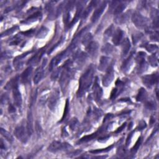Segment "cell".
I'll use <instances>...</instances> for the list:
<instances>
[{"label": "cell", "instance_id": "41", "mask_svg": "<svg viewBox=\"0 0 159 159\" xmlns=\"http://www.w3.org/2000/svg\"><path fill=\"white\" fill-rule=\"evenodd\" d=\"M68 112H69V102H68V99H67V101H66V103H65V108H64V112H63V116L62 118V119L60 121V123H61V122H62L63 121L65 120V119L66 118Z\"/></svg>", "mask_w": 159, "mask_h": 159}, {"label": "cell", "instance_id": "31", "mask_svg": "<svg viewBox=\"0 0 159 159\" xmlns=\"http://www.w3.org/2000/svg\"><path fill=\"white\" fill-rule=\"evenodd\" d=\"M113 50H114V47L110 44H105L102 48V52L103 53V54H106V55L111 54V53L113 52Z\"/></svg>", "mask_w": 159, "mask_h": 159}, {"label": "cell", "instance_id": "33", "mask_svg": "<svg viewBox=\"0 0 159 159\" xmlns=\"http://www.w3.org/2000/svg\"><path fill=\"white\" fill-rule=\"evenodd\" d=\"M113 32H114V26L113 25H111L105 31L104 33V39H105V40H108L109 38H111V36H112Z\"/></svg>", "mask_w": 159, "mask_h": 159}, {"label": "cell", "instance_id": "34", "mask_svg": "<svg viewBox=\"0 0 159 159\" xmlns=\"http://www.w3.org/2000/svg\"><path fill=\"white\" fill-rule=\"evenodd\" d=\"M126 8V4L125 3H120L118 4V6L116 7V8L114 9V14L116 16L120 15L123 12V11Z\"/></svg>", "mask_w": 159, "mask_h": 159}, {"label": "cell", "instance_id": "8", "mask_svg": "<svg viewBox=\"0 0 159 159\" xmlns=\"http://www.w3.org/2000/svg\"><path fill=\"white\" fill-rule=\"evenodd\" d=\"M106 72V75H104L103 78L102 83L104 87H107L111 83V82L113 81V79L114 77L113 66L112 65L110 66L108 68V69Z\"/></svg>", "mask_w": 159, "mask_h": 159}, {"label": "cell", "instance_id": "6", "mask_svg": "<svg viewBox=\"0 0 159 159\" xmlns=\"http://www.w3.org/2000/svg\"><path fill=\"white\" fill-rule=\"evenodd\" d=\"M158 73H153L152 74V75H146L143 77L142 82L147 87L150 88L158 82Z\"/></svg>", "mask_w": 159, "mask_h": 159}, {"label": "cell", "instance_id": "48", "mask_svg": "<svg viewBox=\"0 0 159 159\" xmlns=\"http://www.w3.org/2000/svg\"><path fill=\"white\" fill-rule=\"evenodd\" d=\"M146 126H147V125H146V122H145L144 121L142 120V121H141L139 122V123L138 129H139V131H142V130L144 129V128H146Z\"/></svg>", "mask_w": 159, "mask_h": 159}, {"label": "cell", "instance_id": "54", "mask_svg": "<svg viewBox=\"0 0 159 159\" xmlns=\"http://www.w3.org/2000/svg\"><path fill=\"white\" fill-rule=\"evenodd\" d=\"M150 39L152 40H155L156 41L158 40V33L157 32L156 33H154L153 34H152V35L150 36Z\"/></svg>", "mask_w": 159, "mask_h": 159}, {"label": "cell", "instance_id": "38", "mask_svg": "<svg viewBox=\"0 0 159 159\" xmlns=\"http://www.w3.org/2000/svg\"><path fill=\"white\" fill-rule=\"evenodd\" d=\"M19 29V27L18 26H14V27L11 28V29H9L6 31H4L3 33H1V38H3V37H4V36H7V35H11V34H12L13 33H14V32L18 30Z\"/></svg>", "mask_w": 159, "mask_h": 159}, {"label": "cell", "instance_id": "30", "mask_svg": "<svg viewBox=\"0 0 159 159\" xmlns=\"http://www.w3.org/2000/svg\"><path fill=\"white\" fill-rule=\"evenodd\" d=\"M99 131L95 132V133H93L92 134H90V135H88V136H84L83 137H82V138L79 141V142L80 143H82V142H88L89 141H92L93 140V139H94L95 137H97V136L98 135V134L99 133Z\"/></svg>", "mask_w": 159, "mask_h": 159}, {"label": "cell", "instance_id": "35", "mask_svg": "<svg viewBox=\"0 0 159 159\" xmlns=\"http://www.w3.org/2000/svg\"><path fill=\"white\" fill-rule=\"evenodd\" d=\"M92 39H93V36L92 35V34L90 33H88L87 34H85V35L84 36V38L82 40V44L85 45L86 47H87L88 45V44L92 41Z\"/></svg>", "mask_w": 159, "mask_h": 159}, {"label": "cell", "instance_id": "4", "mask_svg": "<svg viewBox=\"0 0 159 159\" xmlns=\"http://www.w3.org/2000/svg\"><path fill=\"white\" fill-rule=\"evenodd\" d=\"M14 135L16 137V138L20 141L21 142L26 144L28 141L29 134L28 132V130L26 129L23 126H18L14 130Z\"/></svg>", "mask_w": 159, "mask_h": 159}, {"label": "cell", "instance_id": "1", "mask_svg": "<svg viewBox=\"0 0 159 159\" xmlns=\"http://www.w3.org/2000/svg\"><path fill=\"white\" fill-rule=\"evenodd\" d=\"M94 73V68L92 65L82 75L79 81V88L77 92V97L78 98L82 97L88 91L93 82Z\"/></svg>", "mask_w": 159, "mask_h": 159}, {"label": "cell", "instance_id": "51", "mask_svg": "<svg viewBox=\"0 0 159 159\" xmlns=\"http://www.w3.org/2000/svg\"><path fill=\"white\" fill-rule=\"evenodd\" d=\"M34 33V30L31 29V30H29L28 31H26V32H23V33H21V34H24V35H26V36H30V35H33Z\"/></svg>", "mask_w": 159, "mask_h": 159}, {"label": "cell", "instance_id": "57", "mask_svg": "<svg viewBox=\"0 0 159 159\" xmlns=\"http://www.w3.org/2000/svg\"><path fill=\"white\" fill-rule=\"evenodd\" d=\"M0 146H1V149L2 150H5V146L4 145V142L2 139H1V144H0Z\"/></svg>", "mask_w": 159, "mask_h": 159}, {"label": "cell", "instance_id": "2", "mask_svg": "<svg viewBox=\"0 0 159 159\" xmlns=\"http://www.w3.org/2000/svg\"><path fill=\"white\" fill-rule=\"evenodd\" d=\"M132 21L134 25L139 29H145L148 27L149 24L148 19L137 12L132 14Z\"/></svg>", "mask_w": 159, "mask_h": 159}, {"label": "cell", "instance_id": "44", "mask_svg": "<svg viewBox=\"0 0 159 159\" xmlns=\"http://www.w3.org/2000/svg\"><path fill=\"white\" fill-rule=\"evenodd\" d=\"M142 35H143L141 33H137L132 35V40H133V43L136 44L137 42L141 39Z\"/></svg>", "mask_w": 159, "mask_h": 159}, {"label": "cell", "instance_id": "9", "mask_svg": "<svg viewBox=\"0 0 159 159\" xmlns=\"http://www.w3.org/2000/svg\"><path fill=\"white\" fill-rule=\"evenodd\" d=\"M47 63V60H44L43 63L40 67H39L38 69L36 70L35 75L34 77V84H38L41 80L43 78L44 75V67Z\"/></svg>", "mask_w": 159, "mask_h": 159}, {"label": "cell", "instance_id": "13", "mask_svg": "<svg viewBox=\"0 0 159 159\" xmlns=\"http://www.w3.org/2000/svg\"><path fill=\"white\" fill-rule=\"evenodd\" d=\"M68 54L65 50V51L62 52V53H60V54H58L55 57H54V59H52V60L51 61V63L50 64V67H49L50 70H52L55 66H57L58 64H59V63L60 62V61L63 59V58L65 57V56Z\"/></svg>", "mask_w": 159, "mask_h": 159}, {"label": "cell", "instance_id": "23", "mask_svg": "<svg viewBox=\"0 0 159 159\" xmlns=\"http://www.w3.org/2000/svg\"><path fill=\"white\" fill-rule=\"evenodd\" d=\"M42 17V14L40 12L38 11L35 12L34 13H33V14L30 15V16L28 17L27 19H26L24 22L22 23H33L34 21H38L39 19H40Z\"/></svg>", "mask_w": 159, "mask_h": 159}, {"label": "cell", "instance_id": "16", "mask_svg": "<svg viewBox=\"0 0 159 159\" xmlns=\"http://www.w3.org/2000/svg\"><path fill=\"white\" fill-rule=\"evenodd\" d=\"M33 73V67H29L28 68L22 73L21 75V81L23 83H28L31 77V75Z\"/></svg>", "mask_w": 159, "mask_h": 159}, {"label": "cell", "instance_id": "39", "mask_svg": "<svg viewBox=\"0 0 159 159\" xmlns=\"http://www.w3.org/2000/svg\"><path fill=\"white\" fill-rule=\"evenodd\" d=\"M142 137H140L138 139V140L136 141V144L131 149V152L132 153H136V152L138 150V149H139V147H140V146H141V145L142 144Z\"/></svg>", "mask_w": 159, "mask_h": 159}, {"label": "cell", "instance_id": "29", "mask_svg": "<svg viewBox=\"0 0 159 159\" xmlns=\"http://www.w3.org/2000/svg\"><path fill=\"white\" fill-rule=\"evenodd\" d=\"M152 18L153 19V24L155 28H158V11L156 9H153L151 12Z\"/></svg>", "mask_w": 159, "mask_h": 159}, {"label": "cell", "instance_id": "12", "mask_svg": "<svg viewBox=\"0 0 159 159\" xmlns=\"http://www.w3.org/2000/svg\"><path fill=\"white\" fill-rule=\"evenodd\" d=\"M106 7V2L105 1L103 2L96 10L94 11V12L93 13L92 17V23H94L97 22L98 19L101 17V16L103 14Z\"/></svg>", "mask_w": 159, "mask_h": 159}, {"label": "cell", "instance_id": "17", "mask_svg": "<svg viewBox=\"0 0 159 159\" xmlns=\"http://www.w3.org/2000/svg\"><path fill=\"white\" fill-rule=\"evenodd\" d=\"M123 34L124 33L123 31H122L121 29L118 28L114 32V33L113 36V39L112 41L113 44L115 45H118L122 40V39L123 38Z\"/></svg>", "mask_w": 159, "mask_h": 159}, {"label": "cell", "instance_id": "56", "mask_svg": "<svg viewBox=\"0 0 159 159\" xmlns=\"http://www.w3.org/2000/svg\"><path fill=\"white\" fill-rule=\"evenodd\" d=\"M113 117V115L112 114H108L106 116V117L104 118V123H105L106 121H107L108 120L110 119L111 118H112Z\"/></svg>", "mask_w": 159, "mask_h": 159}, {"label": "cell", "instance_id": "24", "mask_svg": "<svg viewBox=\"0 0 159 159\" xmlns=\"http://www.w3.org/2000/svg\"><path fill=\"white\" fill-rule=\"evenodd\" d=\"M147 93L146 92V90L144 88H141L139 90L138 94L137 95L136 97V100L137 102H142L145 101L147 98Z\"/></svg>", "mask_w": 159, "mask_h": 159}, {"label": "cell", "instance_id": "49", "mask_svg": "<svg viewBox=\"0 0 159 159\" xmlns=\"http://www.w3.org/2000/svg\"><path fill=\"white\" fill-rule=\"evenodd\" d=\"M11 57V53L8 51H6L1 54V59L3 60V59H8V58H10Z\"/></svg>", "mask_w": 159, "mask_h": 159}, {"label": "cell", "instance_id": "58", "mask_svg": "<svg viewBox=\"0 0 159 159\" xmlns=\"http://www.w3.org/2000/svg\"><path fill=\"white\" fill-rule=\"evenodd\" d=\"M155 121V120L154 117H153V116H151L150 120V125H152L153 124H154Z\"/></svg>", "mask_w": 159, "mask_h": 159}, {"label": "cell", "instance_id": "37", "mask_svg": "<svg viewBox=\"0 0 159 159\" xmlns=\"http://www.w3.org/2000/svg\"><path fill=\"white\" fill-rule=\"evenodd\" d=\"M113 145H111L106 148H104V149H97V150H90L89 153H93V154H98L99 153H103V152H108L109 150H111V149H113Z\"/></svg>", "mask_w": 159, "mask_h": 159}, {"label": "cell", "instance_id": "50", "mask_svg": "<svg viewBox=\"0 0 159 159\" xmlns=\"http://www.w3.org/2000/svg\"><path fill=\"white\" fill-rule=\"evenodd\" d=\"M134 133V131H133L132 132H131V133L128 135V137H127V139H126V146H128L129 145V144L131 143V138L132 136H133V134Z\"/></svg>", "mask_w": 159, "mask_h": 159}, {"label": "cell", "instance_id": "43", "mask_svg": "<svg viewBox=\"0 0 159 159\" xmlns=\"http://www.w3.org/2000/svg\"><path fill=\"white\" fill-rule=\"evenodd\" d=\"M145 48L150 52H155L158 50V46L156 45L149 44L145 46Z\"/></svg>", "mask_w": 159, "mask_h": 159}, {"label": "cell", "instance_id": "45", "mask_svg": "<svg viewBox=\"0 0 159 159\" xmlns=\"http://www.w3.org/2000/svg\"><path fill=\"white\" fill-rule=\"evenodd\" d=\"M60 68H58L57 69H56L54 72L52 73V76H51V79L52 80H55L59 77V75L60 74Z\"/></svg>", "mask_w": 159, "mask_h": 159}, {"label": "cell", "instance_id": "53", "mask_svg": "<svg viewBox=\"0 0 159 159\" xmlns=\"http://www.w3.org/2000/svg\"><path fill=\"white\" fill-rule=\"evenodd\" d=\"M126 126V123H124L123 125H122V126L120 127V128H119L117 130H116V131H115V133H119V132H121L123 131V129L125 128Z\"/></svg>", "mask_w": 159, "mask_h": 159}, {"label": "cell", "instance_id": "26", "mask_svg": "<svg viewBox=\"0 0 159 159\" xmlns=\"http://www.w3.org/2000/svg\"><path fill=\"white\" fill-rule=\"evenodd\" d=\"M132 57H133V54L131 53L130 55L128 57V59H127L123 63V65H122L121 69L123 70V72H126L129 70V68H130V66L132 63Z\"/></svg>", "mask_w": 159, "mask_h": 159}, {"label": "cell", "instance_id": "11", "mask_svg": "<svg viewBox=\"0 0 159 159\" xmlns=\"http://www.w3.org/2000/svg\"><path fill=\"white\" fill-rule=\"evenodd\" d=\"M93 94L94 98L97 102H99L103 96V90L99 84L98 77L96 78L93 86Z\"/></svg>", "mask_w": 159, "mask_h": 159}, {"label": "cell", "instance_id": "19", "mask_svg": "<svg viewBox=\"0 0 159 159\" xmlns=\"http://www.w3.org/2000/svg\"><path fill=\"white\" fill-rule=\"evenodd\" d=\"M44 52V49H39V50L36 53L35 55L34 56H33V57L31 58V59L29 60L28 63L29 64H35V63H38L40 59H41L42 56L43 55Z\"/></svg>", "mask_w": 159, "mask_h": 159}, {"label": "cell", "instance_id": "36", "mask_svg": "<svg viewBox=\"0 0 159 159\" xmlns=\"http://www.w3.org/2000/svg\"><path fill=\"white\" fill-rule=\"evenodd\" d=\"M47 33H48V29L45 27H42L38 31V34H37V38L39 39L44 38L46 36Z\"/></svg>", "mask_w": 159, "mask_h": 159}, {"label": "cell", "instance_id": "52", "mask_svg": "<svg viewBox=\"0 0 159 159\" xmlns=\"http://www.w3.org/2000/svg\"><path fill=\"white\" fill-rule=\"evenodd\" d=\"M8 111H9V113H15L16 112V108L14 107V106H13L11 104H10L9 106V108H8Z\"/></svg>", "mask_w": 159, "mask_h": 159}, {"label": "cell", "instance_id": "25", "mask_svg": "<svg viewBox=\"0 0 159 159\" xmlns=\"http://www.w3.org/2000/svg\"><path fill=\"white\" fill-rule=\"evenodd\" d=\"M97 3H98V1H92L91 3H90V4L88 5V6L86 8L85 10H84L83 14H82V19H85L88 16L90 13H91L92 10L93 9V7L97 4Z\"/></svg>", "mask_w": 159, "mask_h": 159}, {"label": "cell", "instance_id": "32", "mask_svg": "<svg viewBox=\"0 0 159 159\" xmlns=\"http://www.w3.org/2000/svg\"><path fill=\"white\" fill-rule=\"evenodd\" d=\"M0 131H1V135L4 137L5 139H6L8 141L10 142H12L13 141H14V139H13V137L12 136V135L9 132H8L7 131H6L5 129H3V128H1V129H0Z\"/></svg>", "mask_w": 159, "mask_h": 159}, {"label": "cell", "instance_id": "47", "mask_svg": "<svg viewBox=\"0 0 159 159\" xmlns=\"http://www.w3.org/2000/svg\"><path fill=\"white\" fill-rule=\"evenodd\" d=\"M8 96L7 94H3L1 97V103L2 104H5L8 102Z\"/></svg>", "mask_w": 159, "mask_h": 159}, {"label": "cell", "instance_id": "5", "mask_svg": "<svg viewBox=\"0 0 159 159\" xmlns=\"http://www.w3.org/2000/svg\"><path fill=\"white\" fill-rule=\"evenodd\" d=\"M72 146L65 142H61L59 141L52 142L48 147V150L51 152H56L59 150H67L70 149Z\"/></svg>", "mask_w": 159, "mask_h": 159}, {"label": "cell", "instance_id": "21", "mask_svg": "<svg viewBox=\"0 0 159 159\" xmlns=\"http://www.w3.org/2000/svg\"><path fill=\"white\" fill-rule=\"evenodd\" d=\"M131 49V42L129 39L126 38L122 44V56L124 57L128 54Z\"/></svg>", "mask_w": 159, "mask_h": 159}, {"label": "cell", "instance_id": "28", "mask_svg": "<svg viewBox=\"0 0 159 159\" xmlns=\"http://www.w3.org/2000/svg\"><path fill=\"white\" fill-rule=\"evenodd\" d=\"M18 81H19V77H16L13 78L10 81H9L7 84H6V86L4 87V89H12L15 85H16L17 84H18Z\"/></svg>", "mask_w": 159, "mask_h": 159}, {"label": "cell", "instance_id": "7", "mask_svg": "<svg viewBox=\"0 0 159 159\" xmlns=\"http://www.w3.org/2000/svg\"><path fill=\"white\" fill-rule=\"evenodd\" d=\"M59 99V92L58 89H55L52 92L49 99L48 106L51 111H54L55 109Z\"/></svg>", "mask_w": 159, "mask_h": 159}, {"label": "cell", "instance_id": "40", "mask_svg": "<svg viewBox=\"0 0 159 159\" xmlns=\"http://www.w3.org/2000/svg\"><path fill=\"white\" fill-rule=\"evenodd\" d=\"M149 62L150 64V65L152 67L158 66L157 57L154 54H153L149 57Z\"/></svg>", "mask_w": 159, "mask_h": 159}, {"label": "cell", "instance_id": "46", "mask_svg": "<svg viewBox=\"0 0 159 159\" xmlns=\"http://www.w3.org/2000/svg\"><path fill=\"white\" fill-rule=\"evenodd\" d=\"M78 120L77 118H73L70 123V128L72 130H74L77 126Z\"/></svg>", "mask_w": 159, "mask_h": 159}, {"label": "cell", "instance_id": "18", "mask_svg": "<svg viewBox=\"0 0 159 159\" xmlns=\"http://www.w3.org/2000/svg\"><path fill=\"white\" fill-rule=\"evenodd\" d=\"M31 52H32V51L27 52L24 53V54H23L22 55H20L19 56H18V57H16L15 58L14 60L13 61V64H14V67H16V69L18 70V69H19V68H21V67H22L23 64V59Z\"/></svg>", "mask_w": 159, "mask_h": 159}, {"label": "cell", "instance_id": "55", "mask_svg": "<svg viewBox=\"0 0 159 159\" xmlns=\"http://www.w3.org/2000/svg\"><path fill=\"white\" fill-rule=\"evenodd\" d=\"M35 128H36V131H37V132H38V134L39 135L40 134L41 129H40V124H39V123H38V122L36 123Z\"/></svg>", "mask_w": 159, "mask_h": 159}, {"label": "cell", "instance_id": "14", "mask_svg": "<svg viewBox=\"0 0 159 159\" xmlns=\"http://www.w3.org/2000/svg\"><path fill=\"white\" fill-rule=\"evenodd\" d=\"M27 130L29 134V136H31L33 134V112H32V106H30V108L28 114V122H27Z\"/></svg>", "mask_w": 159, "mask_h": 159}, {"label": "cell", "instance_id": "3", "mask_svg": "<svg viewBox=\"0 0 159 159\" xmlns=\"http://www.w3.org/2000/svg\"><path fill=\"white\" fill-rule=\"evenodd\" d=\"M146 54L144 52H140L136 57V62L137 64V73H142L147 69V63L145 60Z\"/></svg>", "mask_w": 159, "mask_h": 159}, {"label": "cell", "instance_id": "42", "mask_svg": "<svg viewBox=\"0 0 159 159\" xmlns=\"http://www.w3.org/2000/svg\"><path fill=\"white\" fill-rule=\"evenodd\" d=\"M146 107L149 110H155L157 108L156 103L153 101H149L146 103Z\"/></svg>", "mask_w": 159, "mask_h": 159}, {"label": "cell", "instance_id": "20", "mask_svg": "<svg viewBox=\"0 0 159 159\" xmlns=\"http://www.w3.org/2000/svg\"><path fill=\"white\" fill-rule=\"evenodd\" d=\"M87 49L90 55H94L98 51V44L96 41H92L87 47Z\"/></svg>", "mask_w": 159, "mask_h": 159}, {"label": "cell", "instance_id": "22", "mask_svg": "<svg viewBox=\"0 0 159 159\" xmlns=\"http://www.w3.org/2000/svg\"><path fill=\"white\" fill-rule=\"evenodd\" d=\"M130 14H131V11H128L126 13H124V14H122L121 16H119L118 17H116V18L115 19L116 23L119 24L126 23L129 19Z\"/></svg>", "mask_w": 159, "mask_h": 159}, {"label": "cell", "instance_id": "27", "mask_svg": "<svg viewBox=\"0 0 159 159\" xmlns=\"http://www.w3.org/2000/svg\"><path fill=\"white\" fill-rule=\"evenodd\" d=\"M82 10H83V5L81 4H80V5H78L77 11L76 14H75V16L74 17L73 21H72V23H70V25L69 26V27H72V26H73L77 22V21L78 20L80 16V15L82 14Z\"/></svg>", "mask_w": 159, "mask_h": 159}, {"label": "cell", "instance_id": "10", "mask_svg": "<svg viewBox=\"0 0 159 159\" xmlns=\"http://www.w3.org/2000/svg\"><path fill=\"white\" fill-rule=\"evenodd\" d=\"M13 89V97L14 99V104L16 106H17L18 107H21V104H22V96L19 92V85L17 84L16 85H15Z\"/></svg>", "mask_w": 159, "mask_h": 159}, {"label": "cell", "instance_id": "15", "mask_svg": "<svg viewBox=\"0 0 159 159\" xmlns=\"http://www.w3.org/2000/svg\"><path fill=\"white\" fill-rule=\"evenodd\" d=\"M110 66H111L110 65V58L105 56L102 57L99 61V70L102 72L106 71Z\"/></svg>", "mask_w": 159, "mask_h": 159}]
</instances>
